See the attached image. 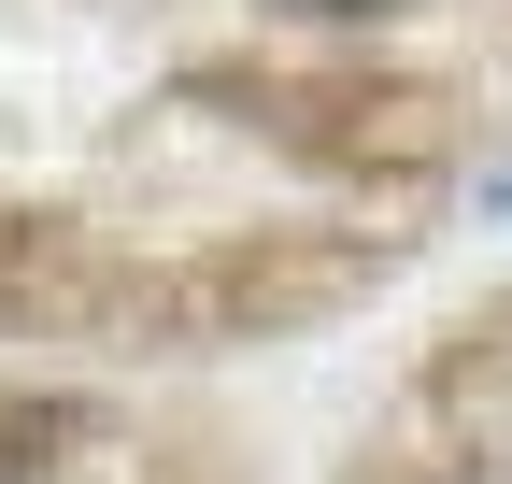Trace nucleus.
I'll return each instance as SVG.
<instances>
[{"label": "nucleus", "instance_id": "obj_1", "mask_svg": "<svg viewBox=\"0 0 512 484\" xmlns=\"http://www.w3.org/2000/svg\"><path fill=\"white\" fill-rule=\"evenodd\" d=\"M299 15H370V0H299Z\"/></svg>", "mask_w": 512, "mask_h": 484}]
</instances>
